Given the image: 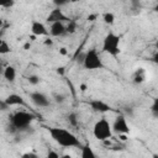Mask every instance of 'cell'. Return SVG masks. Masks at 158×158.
Returning a JSON list of instances; mask_svg holds the SVG:
<instances>
[{
  "label": "cell",
  "mask_w": 158,
  "mask_h": 158,
  "mask_svg": "<svg viewBox=\"0 0 158 158\" xmlns=\"http://www.w3.org/2000/svg\"><path fill=\"white\" fill-rule=\"evenodd\" d=\"M48 133L51 138L59 144L63 148H81L83 143L80 139L69 130L63 128V127H48Z\"/></svg>",
  "instance_id": "cell-1"
},
{
  "label": "cell",
  "mask_w": 158,
  "mask_h": 158,
  "mask_svg": "<svg viewBox=\"0 0 158 158\" xmlns=\"http://www.w3.org/2000/svg\"><path fill=\"white\" fill-rule=\"evenodd\" d=\"M35 120H36V116L28 111H23V110L16 111L10 116L11 128H14L15 131H23L28 128Z\"/></svg>",
  "instance_id": "cell-2"
},
{
  "label": "cell",
  "mask_w": 158,
  "mask_h": 158,
  "mask_svg": "<svg viewBox=\"0 0 158 158\" xmlns=\"http://www.w3.org/2000/svg\"><path fill=\"white\" fill-rule=\"evenodd\" d=\"M81 65L88 70H99V69L105 68V64L101 59V56L96 51V48H89L83 53Z\"/></svg>",
  "instance_id": "cell-3"
},
{
  "label": "cell",
  "mask_w": 158,
  "mask_h": 158,
  "mask_svg": "<svg viewBox=\"0 0 158 158\" xmlns=\"http://www.w3.org/2000/svg\"><path fill=\"white\" fill-rule=\"evenodd\" d=\"M120 43H121V37L110 31L105 35L104 40H102V46H101V51L104 53H107L111 57H117L121 52L120 49Z\"/></svg>",
  "instance_id": "cell-4"
},
{
  "label": "cell",
  "mask_w": 158,
  "mask_h": 158,
  "mask_svg": "<svg viewBox=\"0 0 158 158\" xmlns=\"http://www.w3.org/2000/svg\"><path fill=\"white\" fill-rule=\"evenodd\" d=\"M112 133H114V130H112V125L109 122L107 118L105 117H101L99 118L95 123H94V127H93V135L94 137L98 139V141H106V139H110L112 137Z\"/></svg>",
  "instance_id": "cell-5"
},
{
  "label": "cell",
  "mask_w": 158,
  "mask_h": 158,
  "mask_svg": "<svg viewBox=\"0 0 158 158\" xmlns=\"http://www.w3.org/2000/svg\"><path fill=\"white\" fill-rule=\"evenodd\" d=\"M30 100H31V102L35 106L42 107V109L48 107L51 105L49 98L44 93H42V91H31L30 93Z\"/></svg>",
  "instance_id": "cell-6"
},
{
  "label": "cell",
  "mask_w": 158,
  "mask_h": 158,
  "mask_svg": "<svg viewBox=\"0 0 158 158\" xmlns=\"http://www.w3.org/2000/svg\"><path fill=\"white\" fill-rule=\"evenodd\" d=\"M112 130L117 135H128L130 133V126L123 115H117L115 117V120L112 122Z\"/></svg>",
  "instance_id": "cell-7"
},
{
  "label": "cell",
  "mask_w": 158,
  "mask_h": 158,
  "mask_svg": "<svg viewBox=\"0 0 158 158\" xmlns=\"http://www.w3.org/2000/svg\"><path fill=\"white\" fill-rule=\"evenodd\" d=\"M70 19L63 12V10L60 7H54L46 17V21L48 23H53V22H58V21H62V22H68Z\"/></svg>",
  "instance_id": "cell-8"
},
{
  "label": "cell",
  "mask_w": 158,
  "mask_h": 158,
  "mask_svg": "<svg viewBox=\"0 0 158 158\" xmlns=\"http://www.w3.org/2000/svg\"><path fill=\"white\" fill-rule=\"evenodd\" d=\"M31 33L37 36V37H41V36H49V28L41 21H37V20H33L31 22Z\"/></svg>",
  "instance_id": "cell-9"
},
{
  "label": "cell",
  "mask_w": 158,
  "mask_h": 158,
  "mask_svg": "<svg viewBox=\"0 0 158 158\" xmlns=\"http://www.w3.org/2000/svg\"><path fill=\"white\" fill-rule=\"evenodd\" d=\"M89 106H90V109H91L94 112H99V114H105V112L112 110V107H111L107 102H105L104 100H101V99L90 100V101H89Z\"/></svg>",
  "instance_id": "cell-10"
},
{
  "label": "cell",
  "mask_w": 158,
  "mask_h": 158,
  "mask_svg": "<svg viewBox=\"0 0 158 158\" xmlns=\"http://www.w3.org/2000/svg\"><path fill=\"white\" fill-rule=\"evenodd\" d=\"M2 101H4V104H5L7 107H10V106H27L25 99H23L21 95L15 94V93L7 95Z\"/></svg>",
  "instance_id": "cell-11"
},
{
  "label": "cell",
  "mask_w": 158,
  "mask_h": 158,
  "mask_svg": "<svg viewBox=\"0 0 158 158\" xmlns=\"http://www.w3.org/2000/svg\"><path fill=\"white\" fill-rule=\"evenodd\" d=\"M49 35L52 37H60L67 35V26L64 25V22L58 21V22H53L49 23Z\"/></svg>",
  "instance_id": "cell-12"
},
{
  "label": "cell",
  "mask_w": 158,
  "mask_h": 158,
  "mask_svg": "<svg viewBox=\"0 0 158 158\" xmlns=\"http://www.w3.org/2000/svg\"><path fill=\"white\" fill-rule=\"evenodd\" d=\"M2 77L5 78V80H7L9 83H14L16 79V69L12 65H7L5 67L4 72H2Z\"/></svg>",
  "instance_id": "cell-13"
},
{
  "label": "cell",
  "mask_w": 158,
  "mask_h": 158,
  "mask_svg": "<svg viewBox=\"0 0 158 158\" xmlns=\"http://www.w3.org/2000/svg\"><path fill=\"white\" fill-rule=\"evenodd\" d=\"M80 157L81 158H95L96 154L89 144H83V147L80 148Z\"/></svg>",
  "instance_id": "cell-14"
},
{
  "label": "cell",
  "mask_w": 158,
  "mask_h": 158,
  "mask_svg": "<svg viewBox=\"0 0 158 158\" xmlns=\"http://www.w3.org/2000/svg\"><path fill=\"white\" fill-rule=\"evenodd\" d=\"M102 21L106 23V25H109V26H111V25H114V22H115V15L112 14V12H105L104 15H102Z\"/></svg>",
  "instance_id": "cell-15"
},
{
  "label": "cell",
  "mask_w": 158,
  "mask_h": 158,
  "mask_svg": "<svg viewBox=\"0 0 158 158\" xmlns=\"http://www.w3.org/2000/svg\"><path fill=\"white\" fill-rule=\"evenodd\" d=\"M65 26H67V33H68V35H73V33L77 32L78 25H77V22H75L74 20H69Z\"/></svg>",
  "instance_id": "cell-16"
},
{
  "label": "cell",
  "mask_w": 158,
  "mask_h": 158,
  "mask_svg": "<svg viewBox=\"0 0 158 158\" xmlns=\"http://www.w3.org/2000/svg\"><path fill=\"white\" fill-rule=\"evenodd\" d=\"M11 52V47L10 44L5 41V40H1L0 41V54H7Z\"/></svg>",
  "instance_id": "cell-17"
},
{
  "label": "cell",
  "mask_w": 158,
  "mask_h": 158,
  "mask_svg": "<svg viewBox=\"0 0 158 158\" xmlns=\"http://www.w3.org/2000/svg\"><path fill=\"white\" fill-rule=\"evenodd\" d=\"M16 0H0V6L2 9H10L15 5Z\"/></svg>",
  "instance_id": "cell-18"
},
{
  "label": "cell",
  "mask_w": 158,
  "mask_h": 158,
  "mask_svg": "<svg viewBox=\"0 0 158 158\" xmlns=\"http://www.w3.org/2000/svg\"><path fill=\"white\" fill-rule=\"evenodd\" d=\"M151 112H152L153 116L158 117V98H156V99L153 100V102H152V105H151Z\"/></svg>",
  "instance_id": "cell-19"
},
{
  "label": "cell",
  "mask_w": 158,
  "mask_h": 158,
  "mask_svg": "<svg viewBox=\"0 0 158 158\" xmlns=\"http://www.w3.org/2000/svg\"><path fill=\"white\" fill-rule=\"evenodd\" d=\"M27 80H28L30 84H32V85H37V84L41 81V78H40L38 75H36V74H31V75H28Z\"/></svg>",
  "instance_id": "cell-20"
},
{
  "label": "cell",
  "mask_w": 158,
  "mask_h": 158,
  "mask_svg": "<svg viewBox=\"0 0 158 158\" xmlns=\"http://www.w3.org/2000/svg\"><path fill=\"white\" fill-rule=\"evenodd\" d=\"M68 122L70 126H78V118L75 114H69L68 115Z\"/></svg>",
  "instance_id": "cell-21"
},
{
  "label": "cell",
  "mask_w": 158,
  "mask_h": 158,
  "mask_svg": "<svg viewBox=\"0 0 158 158\" xmlns=\"http://www.w3.org/2000/svg\"><path fill=\"white\" fill-rule=\"evenodd\" d=\"M52 2H53V5L56 7H62V6L67 5V4H69L70 1L69 0H52Z\"/></svg>",
  "instance_id": "cell-22"
},
{
  "label": "cell",
  "mask_w": 158,
  "mask_h": 158,
  "mask_svg": "<svg viewBox=\"0 0 158 158\" xmlns=\"http://www.w3.org/2000/svg\"><path fill=\"white\" fill-rule=\"evenodd\" d=\"M47 157H48V158H59L60 156H59L57 152H54V151H48Z\"/></svg>",
  "instance_id": "cell-23"
},
{
  "label": "cell",
  "mask_w": 158,
  "mask_h": 158,
  "mask_svg": "<svg viewBox=\"0 0 158 158\" xmlns=\"http://www.w3.org/2000/svg\"><path fill=\"white\" fill-rule=\"evenodd\" d=\"M22 157H23V158H37L38 156H37L36 153H32V152H27V153L22 154Z\"/></svg>",
  "instance_id": "cell-24"
},
{
  "label": "cell",
  "mask_w": 158,
  "mask_h": 158,
  "mask_svg": "<svg viewBox=\"0 0 158 158\" xmlns=\"http://www.w3.org/2000/svg\"><path fill=\"white\" fill-rule=\"evenodd\" d=\"M58 52L60 56H68V48H65V47H60L58 49Z\"/></svg>",
  "instance_id": "cell-25"
},
{
  "label": "cell",
  "mask_w": 158,
  "mask_h": 158,
  "mask_svg": "<svg viewBox=\"0 0 158 158\" xmlns=\"http://www.w3.org/2000/svg\"><path fill=\"white\" fill-rule=\"evenodd\" d=\"M151 60H152V62H153V63H154L156 65H158V51H157V52H156V53H154V54L152 56Z\"/></svg>",
  "instance_id": "cell-26"
},
{
  "label": "cell",
  "mask_w": 158,
  "mask_h": 158,
  "mask_svg": "<svg viewBox=\"0 0 158 158\" xmlns=\"http://www.w3.org/2000/svg\"><path fill=\"white\" fill-rule=\"evenodd\" d=\"M98 19V14H90L89 16H88V20L90 21V22H93V21H95Z\"/></svg>",
  "instance_id": "cell-27"
},
{
  "label": "cell",
  "mask_w": 158,
  "mask_h": 158,
  "mask_svg": "<svg viewBox=\"0 0 158 158\" xmlns=\"http://www.w3.org/2000/svg\"><path fill=\"white\" fill-rule=\"evenodd\" d=\"M79 89H80V91H83V93H84V91H86V89H88V85L83 83V84H80V86H79Z\"/></svg>",
  "instance_id": "cell-28"
},
{
  "label": "cell",
  "mask_w": 158,
  "mask_h": 158,
  "mask_svg": "<svg viewBox=\"0 0 158 158\" xmlns=\"http://www.w3.org/2000/svg\"><path fill=\"white\" fill-rule=\"evenodd\" d=\"M44 44H47V46H52V44H53V41H52L51 38H46V41H44Z\"/></svg>",
  "instance_id": "cell-29"
},
{
  "label": "cell",
  "mask_w": 158,
  "mask_h": 158,
  "mask_svg": "<svg viewBox=\"0 0 158 158\" xmlns=\"http://www.w3.org/2000/svg\"><path fill=\"white\" fill-rule=\"evenodd\" d=\"M31 48V42L28 41V42H26L25 44H23V49H30Z\"/></svg>",
  "instance_id": "cell-30"
},
{
  "label": "cell",
  "mask_w": 158,
  "mask_h": 158,
  "mask_svg": "<svg viewBox=\"0 0 158 158\" xmlns=\"http://www.w3.org/2000/svg\"><path fill=\"white\" fill-rule=\"evenodd\" d=\"M153 11L158 14V4H156V5H154V7H153Z\"/></svg>",
  "instance_id": "cell-31"
},
{
  "label": "cell",
  "mask_w": 158,
  "mask_h": 158,
  "mask_svg": "<svg viewBox=\"0 0 158 158\" xmlns=\"http://www.w3.org/2000/svg\"><path fill=\"white\" fill-rule=\"evenodd\" d=\"M70 1V4H75V2H79L80 0H69Z\"/></svg>",
  "instance_id": "cell-32"
},
{
  "label": "cell",
  "mask_w": 158,
  "mask_h": 158,
  "mask_svg": "<svg viewBox=\"0 0 158 158\" xmlns=\"http://www.w3.org/2000/svg\"><path fill=\"white\" fill-rule=\"evenodd\" d=\"M58 73H60V74H63V68H58V70H57Z\"/></svg>",
  "instance_id": "cell-33"
},
{
  "label": "cell",
  "mask_w": 158,
  "mask_h": 158,
  "mask_svg": "<svg viewBox=\"0 0 158 158\" xmlns=\"http://www.w3.org/2000/svg\"><path fill=\"white\" fill-rule=\"evenodd\" d=\"M156 47L158 48V41H156Z\"/></svg>",
  "instance_id": "cell-34"
}]
</instances>
